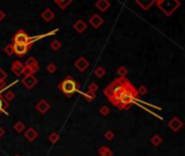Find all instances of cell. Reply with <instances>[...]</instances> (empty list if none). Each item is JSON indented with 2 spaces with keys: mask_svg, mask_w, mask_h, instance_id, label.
Segmentation results:
<instances>
[{
  "mask_svg": "<svg viewBox=\"0 0 185 156\" xmlns=\"http://www.w3.org/2000/svg\"><path fill=\"white\" fill-rule=\"evenodd\" d=\"M50 47H51V49H52L53 51H59L60 49H61V47H62V44L57 39H54L50 44Z\"/></svg>",
  "mask_w": 185,
  "mask_h": 156,
  "instance_id": "cell-26",
  "label": "cell"
},
{
  "mask_svg": "<svg viewBox=\"0 0 185 156\" xmlns=\"http://www.w3.org/2000/svg\"><path fill=\"white\" fill-rule=\"evenodd\" d=\"M14 130L16 132H22L23 130H25V124L22 121H16L15 125H14Z\"/></svg>",
  "mask_w": 185,
  "mask_h": 156,
  "instance_id": "cell-28",
  "label": "cell"
},
{
  "mask_svg": "<svg viewBox=\"0 0 185 156\" xmlns=\"http://www.w3.org/2000/svg\"><path fill=\"white\" fill-rule=\"evenodd\" d=\"M105 74H106V70H104V67H102V66H99V67L95 68L94 75L97 77V78H102V77H104Z\"/></svg>",
  "mask_w": 185,
  "mask_h": 156,
  "instance_id": "cell-23",
  "label": "cell"
},
{
  "mask_svg": "<svg viewBox=\"0 0 185 156\" xmlns=\"http://www.w3.org/2000/svg\"><path fill=\"white\" fill-rule=\"evenodd\" d=\"M150 142H152V144L155 145V146H158V145L161 144V142H162V139H161V137L158 136V134H155V136H153V138L150 139Z\"/></svg>",
  "mask_w": 185,
  "mask_h": 156,
  "instance_id": "cell-24",
  "label": "cell"
},
{
  "mask_svg": "<svg viewBox=\"0 0 185 156\" xmlns=\"http://www.w3.org/2000/svg\"><path fill=\"white\" fill-rule=\"evenodd\" d=\"M75 66H76V68H77L79 72H84V70L88 68V66H89V62H88V60L86 59V57H79V59L77 60V61L75 62Z\"/></svg>",
  "mask_w": 185,
  "mask_h": 156,
  "instance_id": "cell-12",
  "label": "cell"
},
{
  "mask_svg": "<svg viewBox=\"0 0 185 156\" xmlns=\"http://www.w3.org/2000/svg\"><path fill=\"white\" fill-rule=\"evenodd\" d=\"M137 3L144 10H148L155 3L156 0H135Z\"/></svg>",
  "mask_w": 185,
  "mask_h": 156,
  "instance_id": "cell-16",
  "label": "cell"
},
{
  "mask_svg": "<svg viewBox=\"0 0 185 156\" xmlns=\"http://www.w3.org/2000/svg\"><path fill=\"white\" fill-rule=\"evenodd\" d=\"M56 70H57V67H56V65H55L54 63H50V64H48V66H47V70H48L50 74L55 73V72H56Z\"/></svg>",
  "mask_w": 185,
  "mask_h": 156,
  "instance_id": "cell-33",
  "label": "cell"
},
{
  "mask_svg": "<svg viewBox=\"0 0 185 156\" xmlns=\"http://www.w3.org/2000/svg\"><path fill=\"white\" fill-rule=\"evenodd\" d=\"M50 108H51L50 103L44 99L40 100V101L36 104V110H37L40 114H46V113L50 110Z\"/></svg>",
  "mask_w": 185,
  "mask_h": 156,
  "instance_id": "cell-10",
  "label": "cell"
},
{
  "mask_svg": "<svg viewBox=\"0 0 185 156\" xmlns=\"http://www.w3.org/2000/svg\"><path fill=\"white\" fill-rule=\"evenodd\" d=\"M6 79H7V73L0 67V91L2 90L6 86Z\"/></svg>",
  "mask_w": 185,
  "mask_h": 156,
  "instance_id": "cell-21",
  "label": "cell"
},
{
  "mask_svg": "<svg viewBox=\"0 0 185 156\" xmlns=\"http://www.w3.org/2000/svg\"><path fill=\"white\" fill-rule=\"evenodd\" d=\"M9 106V102L2 97V95H0V114L1 113H5L6 110L8 108Z\"/></svg>",
  "mask_w": 185,
  "mask_h": 156,
  "instance_id": "cell-22",
  "label": "cell"
},
{
  "mask_svg": "<svg viewBox=\"0 0 185 156\" xmlns=\"http://www.w3.org/2000/svg\"><path fill=\"white\" fill-rule=\"evenodd\" d=\"M22 84L23 86L26 89L31 90L33 89L36 85L38 84V78H36L35 75H28V76H24V78L22 79Z\"/></svg>",
  "mask_w": 185,
  "mask_h": 156,
  "instance_id": "cell-7",
  "label": "cell"
},
{
  "mask_svg": "<svg viewBox=\"0 0 185 156\" xmlns=\"http://www.w3.org/2000/svg\"><path fill=\"white\" fill-rule=\"evenodd\" d=\"M2 97L5 98L8 102H10V101H12L14 98H15V93H14L13 91H11V90H8V91H6L5 95H3Z\"/></svg>",
  "mask_w": 185,
  "mask_h": 156,
  "instance_id": "cell-25",
  "label": "cell"
},
{
  "mask_svg": "<svg viewBox=\"0 0 185 156\" xmlns=\"http://www.w3.org/2000/svg\"><path fill=\"white\" fill-rule=\"evenodd\" d=\"M97 89H99L97 85L95 84V82H91V84L89 85L88 90H87V91H89V92H92V93H95L97 91Z\"/></svg>",
  "mask_w": 185,
  "mask_h": 156,
  "instance_id": "cell-32",
  "label": "cell"
},
{
  "mask_svg": "<svg viewBox=\"0 0 185 156\" xmlns=\"http://www.w3.org/2000/svg\"><path fill=\"white\" fill-rule=\"evenodd\" d=\"M155 3L168 16L172 15L173 12L180 7V1L179 0H156Z\"/></svg>",
  "mask_w": 185,
  "mask_h": 156,
  "instance_id": "cell-4",
  "label": "cell"
},
{
  "mask_svg": "<svg viewBox=\"0 0 185 156\" xmlns=\"http://www.w3.org/2000/svg\"><path fill=\"white\" fill-rule=\"evenodd\" d=\"M183 127V123L178 118V117H173L171 120L169 121V128L172 130V131L176 132Z\"/></svg>",
  "mask_w": 185,
  "mask_h": 156,
  "instance_id": "cell-13",
  "label": "cell"
},
{
  "mask_svg": "<svg viewBox=\"0 0 185 156\" xmlns=\"http://www.w3.org/2000/svg\"><path fill=\"white\" fill-rule=\"evenodd\" d=\"M59 139H60L59 133H57V132H55V131H53L52 133L49 136V141H50L52 144H55V143L59 141Z\"/></svg>",
  "mask_w": 185,
  "mask_h": 156,
  "instance_id": "cell-27",
  "label": "cell"
},
{
  "mask_svg": "<svg viewBox=\"0 0 185 156\" xmlns=\"http://www.w3.org/2000/svg\"><path fill=\"white\" fill-rule=\"evenodd\" d=\"M3 133H5V130H3L2 128L0 127V138H1V137L3 136Z\"/></svg>",
  "mask_w": 185,
  "mask_h": 156,
  "instance_id": "cell-38",
  "label": "cell"
},
{
  "mask_svg": "<svg viewBox=\"0 0 185 156\" xmlns=\"http://www.w3.org/2000/svg\"><path fill=\"white\" fill-rule=\"evenodd\" d=\"M127 74H128V70H127V67H125V66H120V67L117 70V75H118L119 77H126Z\"/></svg>",
  "mask_w": 185,
  "mask_h": 156,
  "instance_id": "cell-29",
  "label": "cell"
},
{
  "mask_svg": "<svg viewBox=\"0 0 185 156\" xmlns=\"http://www.w3.org/2000/svg\"><path fill=\"white\" fill-rule=\"evenodd\" d=\"M82 95H84V98L87 99V101H93V100H95V98H97V95H95V93H92V92H89V91H87V92H82Z\"/></svg>",
  "mask_w": 185,
  "mask_h": 156,
  "instance_id": "cell-30",
  "label": "cell"
},
{
  "mask_svg": "<svg viewBox=\"0 0 185 156\" xmlns=\"http://www.w3.org/2000/svg\"><path fill=\"white\" fill-rule=\"evenodd\" d=\"M23 70H24V64L22 63L18 60H15V61L12 62L11 64V70L15 74V76L20 77L21 75L23 74Z\"/></svg>",
  "mask_w": 185,
  "mask_h": 156,
  "instance_id": "cell-9",
  "label": "cell"
},
{
  "mask_svg": "<svg viewBox=\"0 0 185 156\" xmlns=\"http://www.w3.org/2000/svg\"><path fill=\"white\" fill-rule=\"evenodd\" d=\"M66 156H67V155H66Z\"/></svg>",
  "mask_w": 185,
  "mask_h": 156,
  "instance_id": "cell-40",
  "label": "cell"
},
{
  "mask_svg": "<svg viewBox=\"0 0 185 156\" xmlns=\"http://www.w3.org/2000/svg\"><path fill=\"white\" fill-rule=\"evenodd\" d=\"M3 51H5V52L7 53L8 55H12V54H14V51H13V44H7V46L5 47V49H3Z\"/></svg>",
  "mask_w": 185,
  "mask_h": 156,
  "instance_id": "cell-31",
  "label": "cell"
},
{
  "mask_svg": "<svg viewBox=\"0 0 185 156\" xmlns=\"http://www.w3.org/2000/svg\"><path fill=\"white\" fill-rule=\"evenodd\" d=\"M14 156H20V155H14Z\"/></svg>",
  "mask_w": 185,
  "mask_h": 156,
  "instance_id": "cell-39",
  "label": "cell"
},
{
  "mask_svg": "<svg viewBox=\"0 0 185 156\" xmlns=\"http://www.w3.org/2000/svg\"><path fill=\"white\" fill-rule=\"evenodd\" d=\"M31 46H27L25 44H13V51L14 54H16L18 57H22L28 52V50L31 49Z\"/></svg>",
  "mask_w": 185,
  "mask_h": 156,
  "instance_id": "cell-8",
  "label": "cell"
},
{
  "mask_svg": "<svg viewBox=\"0 0 185 156\" xmlns=\"http://www.w3.org/2000/svg\"><path fill=\"white\" fill-rule=\"evenodd\" d=\"M5 19H6V13L2 10H0V21H3Z\"/></svg>",
  "mask_w": 185,
  "mask_h": 156,
  "instance_id": "cell-37",
  "label": "cell"
},
{
  "mask_svg": "<svg viewBox=\"0 0 185 156\" xmlns=\"http://www.w3.org/2000/svg\"><path fill=\"white\" fill-rule=\"evenodd\" d=\"M97 152H99V154L101 156H113V154H114V153H113V151L109 149V147L104 146V145H103V146L100 147L99 151H97Z\"/></svg>",
  "mask_w": 185,
  "mask_h": 156,
  "instance_id": "cell-20",
  "label": "cell"
},
{
  "mask_svg": "<svg viewBox=\"0 0 185 156\" xmlns=\"http://www.w3.org/2000/svg\"><path fill=\"white\" fill-rule=\"evenodd\" d=\"M131 86H133L126 77H119L113 80L105 89H104V95L107 98V100L114 106L117 105L121 95L126 92Z\"/></svg>",
  "mask_w": 185,
  "mask_h": 156,
  "instance_id": "cell-1",
  "label": "cell"
},
{
  "mask_svg": "<svg viewBox=\"0 0 185 156\" xmlns=\"http://www.w3.org/2000/svg\"><path fill=\"white\" fill-rule=\"evenodd\" d=\"M95 7L101 12H105L110 7V3L108 0H97V2H95Z\"/></svg>",
  "mask_w": 185,
  "mask_h": 156,
  "instance_id": "cell-15",
  "label": "cell"
},
{
  "mask_svg": "<svg viewBox=\"0 0 185 156\" xmlns=\"http://www.w3.org/2000/svg\"><path fill=\"white\" fill-rule=\"evenodd\" d=\"M24 136L29 142H33V141H35L36 139L38 138V132L35 128H29V129H27L26 131H25Z\"/></svg>",
  "mask_w": 185,
  "mask_h": 156,
  "instance_id": "cell-14",
  "label": "cell"
},
{
  "mask_svg": "<svg viewBox=\"0 0 185 156\" xmlns=\"http://www.w3.org/2000/svg\"><path fill=\"white\" fill-rule=\"evenodd\" d=\"M54 2L59 6L60 9L65 10L72 2H73V0H54Z\"/></svg>",
  "mask_w": 185,
  "mask_h": 156,
  "instance_id": "cell-19",
  "label": "cell"
},
{
  "mask_svg": "<svg viewBox=\"0 0 185 156\" xmlns=\"http://www.w3.org/2000/svg\"><path fill=\"white\" fill-rule=\"evenodd\" d=\"M99 112L101 113V114L103 115V116H107V115L109 114V108H108L106 105H103L101 108H100Z\"/></svg>",
  "mask_w": 185,
  "mask_h": 156,
  "instance_id": "cell-36",
  "label": "cell"
},
{
  "mask_svg": "<svg viewBox=\"0 0 185 156\" xmlns=\"http://www.w3.org/2000/svg\"><path fill=\"white\" fill-rule=\"evenodd\" d=\"M89 23H90V25L93 27V28H99V27H101L102 25H103L104 20H103V18H102L101 15H99V14L95 13L90 18Z\"/></svg>",
  "mask_w": 185,
  "mask_h": 156,
  "instance_id": "cell-11",
  "label": "cell"
},
{
  "mask_svg": "<svg viewBox=\"0 0 185 156\" xmlns=\"http://www.w3.org/2000/svg\"><path fill=\"white\" fill-rule=\"evenodd\" d=\"M138 91V95H145L147 93V88L145 86H141L139 87V89H137Z\"/></svg>",
  "mask_w": 185,
  "mask_h": 156,
  "instance_id": "cell-35",
  "label": "cell"
},
{
  "mask_svg": "<svg viewBox=\"0 0 185 156\" xmlns=\"http://www.w3.org/2000/svg\"><path fill=\"white\" fill-rule=\"evenodd\" d=\"M57 88L64 93L66 97H72L73 95H75L77 91H79L80 85L74 79L73 77L67 76L64 80H62L59 84Z\"/></svg>",
  "mask_w": 185,
  "mask_h": 156,
  "instance_id": "cell-3",
  "label": "cell"
},
{
  "mask_svg": "<svg viewBox=\"0 0 185 156\" xmlns=\"http://www.w3.org/2000/svg\"><path fill=\"white\" fill-rule=\"evenodd\" d=\"M28 40H29V36L26 34V32L23 31V29H18L15 34H14L13 38H12V42L13 44H25L27 46L28 44Z\"/></svg>",
  "mask_w": 185,
  "mask_h": 156,
  "instance_id": "cell-6",
  "label": "cell"
},
{
  "mask_svg": "<svg viewBox=\"0 0 185 156\" xmlns=\"http://www.w3.org/2000/svg\"><path fill=\"white\" fill-rule=\"evenodd\" d=\"M138 97H139V95H138L137 88L134 86H131L126 92L121 95L116 108H118L119 110H129L131 104L135 103V101L138 100Z\"/></svg>",
  "mask_w": 185,
  "mask_h": 156,
  "instance_id": "cell-2",
  "label": "cell"
},
{
  "mask_svg": "<svg viewBox=\"0 0 185 156\" xmlns=\"http://www.w3.org/2000/svg\"><path fill=\"white\" fill-rule=\"evenodd\" d=\"M39 64L36 61L35 57H29L25 61L24 64V70H23V74L24 76H28V75H34L39 70Z\"/></svg>",
  "mask_w": 185,
  "mask_h": 156,
  "instance_id": "cell-5",
  "label": "cell"
},
{
  "mask_svg": "<svg viewBox=\"0 0 185 156\" xmlns=\"http://www.w3.org/2000/svg\"><path fill=\"white\" fill-rule=\"evenodd\" d=\"M87 27H88V26H87L86 22H84V21H82V20H78L77 22L74 24V28H75L79 34L84 33V32L87 29Z\"/></svg>",
  "mask_w": 185,
  "mask_h": 156,
  "instance_id": "cell-17",
  "label": "cell"
},
{
  "mask_svg": "<svg viewBox=\"0 0 185 156\" xmlns=\"http://www.w3.org/2000/svg\"><path fill=\"white\" fill-rule=\"evenodd\" d=\"M41 18L43 19V21H46V22H51V21L54 19V12L51 9H46L41 13Z\"/></svg>",
  "mask_w": 185,
  "mask_h": 156,
  "instance_id": "cell-18",
  "label": "cell"
},
{
  "mask_svg": "<svg viewBox=\"0 0 185 156\" xmlns=\"http://www.w3.org/2000/svg\"><path fill=\"white\" fill-rule=\"evenodd\" d=\"M104 137H105L106 140L112 141L115 137V133H114V131H112V130H107V131L105 132V134H104Z\"/></svg>",
  "mask_w": 185,
  "mask_h": 156,
  "instance_id": "cell-34",
  "label": "cell"
}]
</instances>
